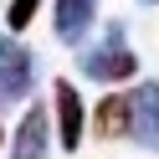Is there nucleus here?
Listing matches in <instances>:
<instances>
[{"instance_id":"1","label":"nucleus","mask_w":159,"mask_h":159,"mask_svg":"<svg viewBox=\"0 0 159 159\" xmlns=\"http://www.w3.org/2000/svg\"><path fill=\"white\" fill-rule=\"evenodd\" d=\"M77 67H82L87 82H108V87L134 82L139 77V57H134V46H128V26L123 21H108L103 26V41L87 46V52L77 57Z\"/></svg>"},{"instance_id":"2","label":"nucleus","mask_w":159,"mask_h":159,"mask_svg":"<svg viewBox=\"0 0 159 159\" xmlns=\"http://www.w3.org/2000/svg\"><path fill=\"white\" fill-rule=\"evenodd\" d=\"M52 128H57V144L67 154H77L87 139V103L77 93V82H67V77L52 82Z\"/></svg>"},{"instance_id":"3","label":"nucleus","mask_w":159,"mask_h":159,"mask_svg":"<svg viewBox=\"0 0 159 159\" xmlns=\"http://www.w3.org/2000/svg\"><path fill=\"white\" fill-rule=\"evenodd\" d=\"M31 87H36V57L16 36H0V108L31 103Z\"/></svg>"},{"instance_id":"4","label":"nucleus","mask_w":159,"mask_h":159,"mask_svg":"<svg viewBox=\"0 0 159 159\" xmlns=\"http://www.w3.org/2000/svg\"><path fill=\"white\" fill-rule=\"evenodd\" d=\"M52 139H57L52 108L46 103H26L21 123H16V134H11V159H46L52 154Z\"/></svg>"},{"instance_id":"5","label":"nucleus","mask_w":159,"mask_h":159,"mask_svg":"<svg viewBox=\"0 0 159 159\" xmlns=\"http://www.w3.org/2000/svg\"><path fill=\"white\" fill-rule=\"evenodd\" d=\"M128 108H134L128 139L139 149H149V154H159V82H134L128 87Z\"/></svg>"},{"instance_id":"6","label":"nucleus","mask_w":159,"mask_h":159,"mask_svg":"<svg viewBox=\"0 0 159 159\" xmlns=\"http://www.w3.org/2000/svg\"><path fill=\"white\" fill-rule=\"evenodd\" d=\"M93 26H98V0H52V31L62 46L87 41Z\"/></svg>"},{"instance_id":"7","label":"nucleus","mask_w":159,"mask_h":159,"mask_svg":"<svg viewBox=\"0 0 159 159\" xmlns=\"http://www.w3.org/2000/svg\"><path fill=\"white\" fill-rule=\"evenodd\" d=\"M128 118H134V108H128V93H103L93 108H87V134L93 139H123L128 134Z\"/></svg>"},{"instance_id":"8","label":"nucleus","mask_w":159,"mask_h":159,"mask_svg":"<svg viewBox=\"0 0 159 159\" xmlns=\"http://www.w3.org/2000/svg\"><path fill=\"white\" fill-rule=\"evenodd\" d=\"M36 11H41V0H11V5H5V31L21 36L26 26L36 21Z\"/></svg>"},{"instance_id":"9","label":"nucleus","mask_w":159,"mask_h":159,"mask_svg":"<svg viewBox=\"0 0 159 159\" xmlns=\"http://www.w3.org/2000/svg\"><path fill=\"white\" fill-rule=\"evenodd\" d=\"M5 144H11V139H5V123H0V149H5Z\"/></svg>"},{"instance_id":"10","label":"nucleus","mask_w":159,"mask_h":159,"mask_svg":"<svg viewBox=\"0 0 159 159\" xmlns=\"http://www.w3.org/2000/svg\"><path fill=\"white\" fill-rule=\"evenodd\" d=\"M144 5H159V0H144Z\"/></svg>"}]
</instances>
